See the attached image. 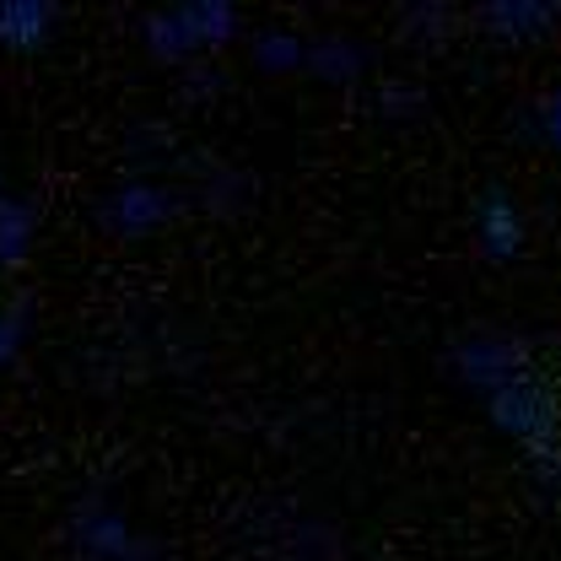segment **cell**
<instances>
[{
    "label": "cell",
    "instance_id": "6da1fadb",
    "mask_svg": "<svg viewBox=\"0 0 561 561\" xmlns=\"http://www.w3.org/2000/svg\"><path fill=\"white\" fill-rule=\"evenodd\" d=\"M146 27H151V49H157L162 60H184V55H195V49L227 44L232 27H238V11H232L227 0H190V5H173V11L151 16Z\"/></svg>",
    "mask_w": 561,
    "mask_h": 561
},
{
    "label": "cell",
    "instance_id": "7a4b0ae2",
    "mask_svg": "<svg viewBox=\"0 0 561 561\" xmlns=\"http://www.w3.org/2000/svg\"><path fill=\"white\" fill-rule=\"evenodd\" d=\"M168 195L162 190H151V184H130V190H119L114 201H103V227L108 232H119V238H146L157 221H168Z\"/></svg>",
    "mask_w": 561,
    "mask_h": 561
},
{
    "label": "cell",
    "instance_id": "3957f363",
    "mask_svg": "<svg viewBox=\"0 0 561 561\" xmlns=\"http://www.w3.org/2000/svg\"><path fill=\"white\" fill-rule=\"evenodd\" d=\"M76 540H81L87 557H98V561H151V551L140 546L114 513H103V507H87L76 518Z\"/></svg>",
    "mask_w": 561,
    "mask_h": 561
},
{
    "label": "cell",
    "instance_id": "277c9868",
    "mask_svg": "<svg viewBox=\"0 0 561 561\" xmlns=\"http://www.w3.org/2000/svg\"><path fill=\"white\" fill-rule=\"evenodd\" d=\"M33 232H38V210L16 195H0V265L16 271L33 249Z\"/></svg>",
    "mask_w": 561,
    "mask_h": 561
},
{
    "label": "cell",
    "instance_id": "5b68a950",
    "mask_svg": "<svg viewBox=\"0 0 561 561\" xmlns=\"http://www.w3.org/2000/svg\"><path fill=\"white\" fill-rule=\"evenodd\" d=\"M49 33V5L44 0H0V44L5 49H33Z\"/></svg>",
    "mask_w": 561,
    "mask_h": 561
},
{
    "label": "cell",
    "instance_id": "8992f818",
    "mask_svg": "<svg viewBox=\"0 0 561 561\" xmlns=\"http://www.w3.org/2000/svg\"><path fill=\"white\" fill-rule=\"evenodd\" d=\"M254 66L271 70V76H286V70L308 66V49H302L286 27H265V33L254 38Z\"/></svg>",
    "mask_w": 561,
    "mask_h": 561
},
{
    "label": "cell",
    "instance_id": "52a82bcc",
    "mask_svg": "<svg viewBox=\"0 0 561 561\" xmlns=\"http://www.w3.org/2000/svg\"><path fill=\"white\" fill-rule=\"evenodd\" d=\"M308 70H313L319 81H346V76H356V49L341 44V38H319V44L308 49Z\"/></svg>",
    "mask_w": 561,
    "mask_h": 561
},
{
    "label": "cell",
    "instance_id": "ba28073f",
    "mask_svg": "<svg viewBox=\"0 0 561 561\" xmlns=\"http://www.w3.org/2000/svg\"><path fill=\"white\" fill-rule=\"evenodd\" d=\"M513 243H518V221H513V210L507 201H486V249L491 254H513Z\"/></svg>",
    "mask_w": 561,
    "mask_h": 561
},
{
    "label": "cell",
    "instance_id": "9c48e42d",
    "mask_svg": "<svg viewBox=\"0 0 561 561\" xmlns=\"http://www.w3.org/2000/svg\"><path fill=\"white\" fill-rule=\"evenodd\" d=\"M22 335H27V308L16 302V308H5V313H0V367H5V362L16 356Z\"/></svg>",
    "mask_w": 561,
    "mask_h": 561
},
{
    "label": "cell",
    "instance_id": "30bf717a",
    "mask_svg": "<svg viewBox=\"0 0 561 561\" xmlns=\"http://www.w3.org/2000/svg\"><path fill=\"white\" fill-rule=\"evenodd\" d=\"M551 130H557V140H561V103H557V114H551Z\"/></svg>",
    "mask_w": 561,
    "mask_h": 561
}]
</instances>
